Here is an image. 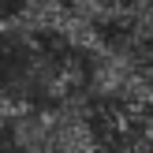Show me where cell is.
Listing matches in <instances>:
<instances>
[{
	"label": "cell",
	"instance_id": "7a4b0ae2",
	"mask_svg": "<svg viewBox=\"0 0 153 153\" xmlns=\"http://www.w3.org/2000/svg\"><path fill=\"white\" fill-rule=\"evenodd\" d=\"M64 7L90 19V22H97V26L116 22V15H120V0H64Z\"/></svg>",
	"mask_w": 153,
	"mask_h": 153
},
{
	"label": "cell",
	"instance_id": "3957f363",
	"mask_svg": "<svg viewBox=\"0 0 153 153\" xmlns=\"http://www.w3.org/2000/svg\"><path fill=\"white\" fill-rule=\"evenodd\" d=\"M127 4H138V0H120V7H127Z\"/></svg>",
	"mask_w": 153,
	"mask_h": 153
},
{
	"label": "cell",
	"instance_id": "6da1fadb",
	"mask_svg": "<svg viewBox=\"0 0 153 153\" xmlns=\"http://www.w3.org/2000/svg\"><path fill=\"white\" fill-rule=\"evenodd\" d=\"M52 34H60L64 37V45H71L75 52H94L97 45L105 41L101 37V26L97 22H90V19H82V15H75V11H60V19H56V26H52Z\"/></svg>",
	"mask_w": 153,
	"mask_h": 153
}]
</instances>
